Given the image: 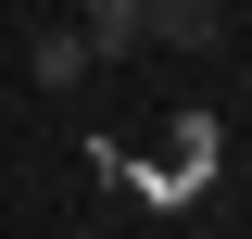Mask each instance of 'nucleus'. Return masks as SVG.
Returning a JSON list of instances; mask_svg holds the SVG:
<instances>
[{
    "label": "nucleus",
    "instance_id": "obj_2",
    "mask_svg": "<svg viewBox=\"0 0 252 239\" xmlns=\"http://www.w3.org/2000/svg\"><path fill=\"white\" fill-rule=\"evenodd\" d=\"M89 76V38H38V89H76Z\"/></svg>",
    "mask_w": 252,
    "mask_h": 239
},
{
    "label": "nucleus",
    "instance_id": "obj_1",
    "mask_svg": "<svg viewBox=\"0 0 252 239\" xmlns=\"http://www.w3.org/2000/svg\"><path fill=\"white\" fill-rule=\"evenodd\" d=\"M139 38H177V51H215V0H139Z\"/></svg>",
    "mask_w": 252,
    "mask_h": 239
}]
</instances>
